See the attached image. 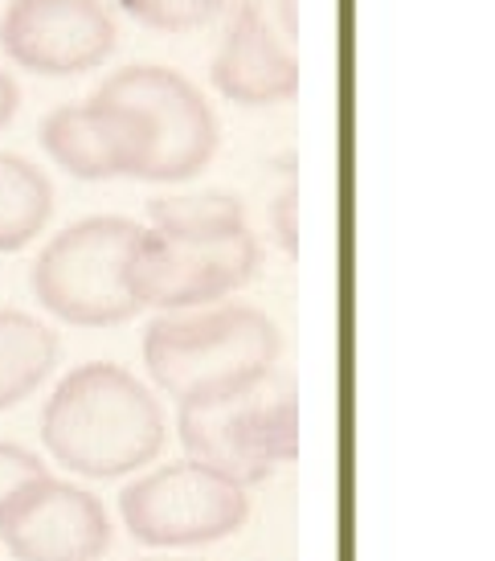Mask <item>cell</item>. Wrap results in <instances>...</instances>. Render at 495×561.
I'll use <instances>...</instances> for the list:
<instances>
[{
  "label": "cell",
  "mask_w": 495,
  "mask_h": 561,
  "mask_svg": "<svg viewBox=\"0 0 495 561\" xmlns=\"http://www.w3.org/2000/svg\"><path fill=\"white\" fill-rule=\"evenodd\" d=\"M42 443L54 463L87 480L143 471L169 443L164 410L136 374L111 360L78 365L42 405Z\"/></svg>",
  "instance_id": "1"
},
{
  "label": "cell",
  "mask_w": 495,
  "mask_h": 561,
  "mask_svg": "<svg viewBox=\"0 0 495 561\" xmlns=\"http://www.w3.org/2000/svg\"><path fill=\"white\" fill-rule=\"evenodd\" d=\"M279 328L250 304H209L156 316L143 332V365L176 405L242 393L275 374Z\"/></svg>",
  "instance_id": "2"
},
{
  "label": "cell",
  "mask_w": 495,
  "mask_h": 561,
  "mask_svg": "<svg viewBox=\"0 0 495 561\" xmlns=\"http://www.w3.org/2000/svg\"><path fill=\"white\" fill-rule=\"evenodd\" d=\"M148 226L131 218H82L54 234L33 263V296L62 324L111 328L140 316L127 266Z\"/></svg>",
  "instance_id": "3"
},
{
  "label": "cell",
  "mask_w": 495,
  "mask_h": 561,
  "mask_svg": "<svg viewBox=\"0 0 495 561\" xmlns=\"http://www.w3.org/2000/svg\"><path fill=\"white\" fill-rule=\"evenodd\" d=\"M176 431L188 459L254 488L299 455V398L279 374L242 393L176 410Z\"/></svg>",
  "instance_id": "4"
},
{
  "label": "cell",
  "mask_w": 495,
  "mask_h": 561,
  "mask_svg": "<svg viewBox=\"0 0 495 561\" xmlns=\"http://www.w3.org/2000/svg\"><path fill=\"white\" fill-rule=\"evenodd\" d=\"M119 516L131 541L148 549L217 546L246 529L250 488L226 480L197 459H176L127 483Z\"/></svg>",
  "instance_id": "5"
},
{
  "label": "cell",
  "mask_w": 495,
  "mask_h": 561,
  "mask_svg": "<svg viewBox=\"0 0 495 561\" xmlns=\"http://www.w3.org/2000/svg\"><path fill=\"white\" fill-rule=\"evenodd\" d=\"M258 266L263 250L250 226L221 238H169L148 230L127 266V291L140 312H193L242 291L258 279Z\"/></svg>",
  "instance_id": "6"
},
{
  "label": "cell",
  "mask_w": 495,
  "mask_h": 561,
  "mask_svg": "<svg viewBox=\"0 0 495 561\" xmlns=\"http://www.w3.org/2000/svg\"><path fill=\"white\" fill-rule=\"evenodd\" d=\"M99 94L127 103L143 115L148 140H152L143 181L176 185L209 169V160L217 157L221 131H217L214 111L202 99V91L169 66H124L99 87Z\"/></svg>",
  "instance_id": "7"
},
{
  "label": "cell",
  "mask_w": 495,
  "mask_h": 561,
  "mask_svg": "<svg viewBox=\"0 0 495 561\" xmlns=\"http://www.w3.org/2000/svg\"><path fill=\"white\" fill-rule=\"evenodd\" d=\"M111 537L107 504L49 471L0 504V546L13 561H103Z\"/></svg>",
  "instance_id": "8"
},
{
  "label": "cell",
  "mask_w": 495,
  "mask_h": 561,
  "mask_svg": "<svg viewBox=\"0 0 495 561\" xmlns=\"http://www.w3.org/2000/svg\"><path fill=\"white\" fill-rule=\"evenodd\" d=\"M115 37V16L103 0H13L0 16L4 54L42 79L99 70Z\"/></svg>",
  "instance_id": "9"
},
{
  "label": "cell",
  "mask_w": 495,
  "mask_h": 561,
  "mask_svg": "<svg viewBox=\"0 0 495 561\" xmlns=\"http://www.w3.org/2000/svg\"><path fill=\"white\" fill-rule=\"evenodd\" d=\"M42 148L58 169L78 181H115V176L143 181L152 157L143 115L107 94L49 111L42 119Z\"/></svg>",
  "instance_id": "10"
},
{
  "label": "cell",
  "mask_w": 495,
  "mask_h": 561,
  "mask_svg": "<svg viewBox=\"0 0 495 561\" xmlns=\"http://www.w3.org/2000/svg\"><path fill=\"white\" fill-rule=\"evenodd\" d=\"M209 75L238 107H270L299 94V58L266 21L263 4H246L238 13Z\"/></svg>",
  "instance_id": "11"
},
{
  "label": "cell",
  "mask_w": 495,
  "mask_h": 561,
  "mask_svg": "<svg viewBox=\"0 0 495 561\" xmlns=\"http://www.w3.org/2000/svg\"><path fill=\"white\" fill-rule=\"evenodd\" d=\"M58 332L37 316L0 308V414L42 390L58 365Z\"/></svg>",
  "instance_id": "12"
},
{
  "label": "cell",
  "mask_w": 495,
  "mask_h": 561,
  "mask_svg": "<svg viewBox=\"0 0 495 561\" xmlns=\"http://www.w3.org/2000/svg\"><path fill=\"white\" fill-rule=\"evenodd\" d=\"M54 218V185L33 160L0 152V254L25 250Z\"/></svg>",
  "instance_id": "13"
},
{
  "label": "cell",
  "mask_w": 495,
  "mask_h": 561,
  "mask_svg": "<svg viewBox=\"0 0 495 561\" xmlns=\"http://www.w3.org/2000/svg\"><path fill=\"white\" fill-rule=\"evenodd\" d=\"M156 234L169 238H221L246 230V209L233 193H188V197H160L148 205Z\"/></svg>",
  "instance_id": "14"
},
{
  "label": "cell",
  "mask_w": 495,
  "mask_h": 561,
  "mask_svg": "<svg viewBox=\"0 0 495 561\" xmlns=\"http://www.w3.org/2000/svg\"><path fill=\"white\" fill-rule=\"evenodd\" d=\"M226 4L230 0H119V9L148 30H197Z\"/></svg>",
  "instance_id": "15"
},
{
  "label": "cell",
  "mask_w": 495,
  "mask_h": 561,
  "mask_svg": "<svg viewBox=\"0 0 495 561\" xmlns=\"http://www.w3.org/2000/svg\"><path fill=\"white\" fill-rule=\"evenodd\" d=\"M37 476H46L42 455H33L30 447H21V443L0 438V504L13 496L21 483L37 480Z\"/></svg>",
  "instance_id": "16"
},
{
  "label": "cell",
  "mask_w": 495,
  "mask_h": 561,
  "mask_svg": "<svg viewBox=\"0 0 495 561\" xmlns=\"http://www.w3.org/2000/svg\"><path fill=\"white\" fill-rule=\"evenodd\" d=\"M270 221H275V242L295 259L299 254V188H295V181L287 185V193L275 197Z\"/></svg>",
  "instance_id": "17"
},
{
  "label": "cell",
  "mask_w": 495,
  "mask_h": 561,
  "mask_svg": "<svg viewBox=\"0 0 495 561\" xmlns=\"http://www.w3.org/2000/svg\"><path fill=\"white\" fill-rule=\"evenodd\" d=\"M16 107H21V91H16L13 75H4V70H0V131L13 124Z\"/></svg>",
  "instance_id": "18"
},
{
  "label": "cell",
  "mask_w": 495,
  "mask_h": 561,
  "mask_svg": "<svg viewBox=\"0 0 495 561\" xmlns=\"http://www.w3.org/2000/svg\"><path fill=\"white\" fill-rule=\"evenodd\" d=\"M148 561H152V558H148Z\"/></svg>",
  "instance_id": "19"
}]
</instances>
